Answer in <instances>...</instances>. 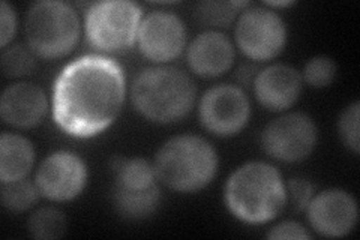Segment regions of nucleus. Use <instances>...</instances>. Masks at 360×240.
I'll list each match as a JSON object with an SVG mask.
<instances>
[{"label": "nucleus", "instance_id": "17", "mask_svg": "<svg viewBox=\"0 0 360 240\" xmlns=\"http://www.w3.org/2000/svg\"><path fill=\"white\" fill-rule=\"evenodd\" d=\"M161 203V189L153 187L146 191H127L112 188V204L120 218L128 221L148 220Z\"/></svg>", "mask_w": 360, "mask_h": 240}, {"label": "nucleus", "instance_id": "11", "mask_svg": "<svg viewBox=\"0 0 360 240\" xmlns=\"http://www.w3.org/2000/svg\"><path fill=\"white\" fill-rule=\"evenodd\" d=\"M87 165L71 151H58L39 164L35 184L41 196L50 201L65 203L77 198L87 184Z\"/></svg>", "mask_w": 360, "mask_h": 240}, {"label": "nucleus", "instance_id": "5", "mask_svg": "<svg viewBox=\"0 0 360 240\" xmlns=\"http://www.w3.org/2000/svg\"><path fill=\"white\" fill-rule=\"evenodd\" d=\"M25 32L27 45L38 57L60 59L80 41V17L72 5L62 0H41L29 8Z\"/></svg>", "mask_w": 360, "mask_h": 240}, {"label": "nucleus", "instance_id": "2", "mask_svg": "<svg viewBox=\"0 0 360 240\" xmlns=\"http://www.w3.org/2000/svg\"><path fill=\"white\" fill-rule=\"evenodd\" d=\"M224 201L231 215L242 222L266 224L285 209V182L272 164L246 163L236 168L225 182Z\"/></svg>", "mask_w": 360, "mask_h": 240}, {"label": "nucleus", "instance_id": "15", "mask_svg": "<svg viewBox=\"0 0 360 240\" xmlns=\"http://www.w3.org/2000/svg\"><path fill=\"white\" fill-rule=\"evenodd\" d=\"M234 59L233 42L218 30L202 32L188 45L186 61L191 71L202 78H217L229 72Z\"/></svg>", "mask_w": 360, "mask_h": 240}, {"label": "nucleus", "instance_id": "25", "mask_svg": "<svg viewBox=\"0 0 360 240\" xmlns=\"http://www.w3.org/2000/svg\"><path fill=\"white\" fill-rule=\"evenodd\" d=\"M287 200L290 198L291 208L296 212L307 210L311 198L315 194V187L305 177H292L287 184Z\"/></svg>", "mask_w": 360, "mask_h": 240}, {"label": "nucleus", "instance_id": "21", "mask_svg": "<svg viewBox=\"0 0 360 240\" xmlns=\"http://www.w3.org/2000/svg\"><path fill=\"white\" fill-rule=\"evenodd\" d=\"M250 6L248 2H201L195 6V17L210 27H227L236 20L243 9Z\"/></svg>", "mask_w": 360, "mask_h": 240}, {"label": "nucleus", "instance_id": "18", "mask_svg": "<svg viewBox=\"0 0 360 240\" xmlns=\"http://www.w3.org/2000/svg\"><path fill=\"white\" fill-rule=\"evenodd\" d=\"M110 167L116 176L115 187L127 191H146L156 187V171L152 163L144 158L115 156Z\"/></svg>", "mask_w": 360, "mask_h": 240}, {"label": "nucleus", "instance_id": "26", "mask_svg": "<svg viewBox=\"0 0 360 240\" xmlns=\"http://www.w3.org/2000/svg\"><path fill=\"white\" fill-rule=\"evenodd\" d=\"M17 32V13L5 0L0 2V47L6 49Z\"/></svg>", "mask_w": 360, "mask_h": 240}, {"label": "nucleus", "instance_id": "3", "mask_svg": "<svg viewBox=\"0 0 360 240\" xmlns=\"http://www.w3.org/2000/svg\"><path fill=\"white\" fill-rule=\"evenodd\" d=\"M131 99L134 108L144 119L160 125L177 123L193 111L197 86L180 68L149 66L134 77Z\"/></svg>", "mask_w": 360, "mask_h": 240}, {"label": "nucleus", "instance_id": "24", "mask_svg": "<svg viewBox=\"0 0 360 240\" xmlns=\"http://www.w3.org/2000/svg\"><path fill=\"white\" fill-rule=\"evenodd\" d=\"M359 119H360V102L354 101L353 104L344 108L338 122V134L342 144L354 155L360 152V137H359Z\"/></svg>", "mask_w": 360, "mask_h": 240}, {"label": "nucleus", "instance_id": "4", "mask_svg": "<svg viewBox=\"0 0 360 240\" xmlns=\"http://www.w3.org/2000/svg\"><path fill=\"white\" fill-rule=\"evenodd\" d=\"M218 153L200 135L182 134L168 139L156 152L153 167L158 180L172 191L194 194L215 179Z\"/></svg>", "mask_w": 360, "mask_h": 240}, {"label": "nucleus", "instance_id": "28", "mask_svg": "<svg viewBox=\"0 0 360 240\" xmlns=\"http://www.w3.org/2000/svg\"><path fill=\"white\" fill-rule=\"evenodd\" d=\"M291 5H295V2L285 0V2H266L264 6H267V8H284V6H291Z\"/></svg>", "mask_w": 360, "mask_h": 240}, {"label": "nucleus", "instance_id": "9", "mask_svg": "<svg viewBox=\"0 0 360 240\" xmlns=\"http://www.w3.org/2000/svg\"><path fill=\"white\" fill-rule=\"evenodd\" d=\"M198 118L201 127L213 135H238L251 118L250 98L234 84L213 86L200 99Z\"/></svg>", "mask_w": 360, "mask_h": 240}, {"label": "nucleus", "instance_id": "13", "mask_svg": "<svg viewBox=\"0 0 360 240\" xmlns=\"http://www.w3.org/2000/svg\"><path fill=\"white\" fill-rule=\"evenodd\" d=\"M252 87L262 107L269 111L283 113L295 106L300 98L303 80L295 66L274 63L255 75Z\"/></svg>", "mask_w": 360, "mask_h": 240}, {"label": "nucleus", "instance_id": "12", "mask_svg": "<svg viewBox=\"0 0 360 240\" xmlns=\"http://www.w3.org/2000/svg\"><path fill=\"white\" fill-rule=\"evenodd\" d=\"M308 221L312 230L323 237H345L359 220L357 201L348 191L329 188L314 194L308 208Z\"/></svg>", "mask_w": 360, "mask_h": 240}, {"label": "nucleus", "instance_id": "20", "mask_svg": "<svg viewBox=\"0 0 360 240\" xmlns=\"http://www.w3.org/2000/svg\"><path fill=\"white\" fill-rule=\"evenodd\" d=\"M39 196L41 192L35 182H30L27 179L6 182V184H2V191H0L2 206L14 213L32 209L38 203Z\"/></svg>", "mask_w": 360, "mask_h": 240}, {"label": "nucleus", "instance_id": "23", "mask_svg": "<svg viewBox=\"0 0 360 240\" xmlns=\"http://www.w3.org/2000/svg\"><path fill=\"white\" fill-rule=\"evenodd\" d=\"M338 72L335 61L329 56H314L303 68L302 80L315 89H324L333 83Z\"/></svg>", "mask_w": 360, "mask_h": 240}, {"label": "nucleus", "instance_id": "22", "mask_svg": "<svg viewBox=\"0 0 360 240\" xmlns=\"http://www.w3.org/2000/svg\"><path fill=\"white\" fill-rule=\"evenodd\" d=\"M37 57L38 56L32 51L29 45L15 44L13 47L4 49L2 57H0L2 72L8 78H21L32 75L38 68Z\"/></svg>", "mask_w": 360, "mask_h": 240}, {"label": "nucleus", "instance_id": "6", "mask_svg": "<svg viewBox=\"0 0 360 240\" xmlns=\"http://www.w3.org/2000/svg\"><path fill=\"white\" fill-rule=\"evenodd\" d=\"M143 20L141 8L129 0H104L90 4L86 9V38L92 49L117 54L137 44Z\"/></svg>", "mask_w": 360, "mask_h": 240}, {"label": "nucleus", "instance_id": "27", "mask_svg": "<svg viewBox=\"0 0 360 240\" xmlns=\"http://www.w3.org/2000/svg\"><path fill=\"white\" fill-rule=\"evenodd\" d=\"M267 239H311L312 234L308 232V228L303 227L296 221H283L270 228V232L266 234Z\"/></svg>", "mask_w": 360, "mask_h": 240}, {"label": "nucleus", "instance_id": "16", "mask_svg": "<svg viewBox=\"0 0 360 240\" xmlns=\"http://www.w3.org/2000/svg\"><path fill=\"white\" fill-rule=\"evenodd\" d=\"M35 164V147L25 135L4 132L0 137V180L26 179Z\"/></svg>", "mask_w": 360, "mask_h": 240}, {"label": "nucleus", "instance_id": "19", "mask_svg": "<svg viewBox=\"0 0 360 240\" xmlns=\"http://www.w3.org/2000/svg\"><path fill=\"white\" fill-rule=\"evenodd\" d=\"M27 230L33 239L53 240L65 236L68 230L66 216L56 208H41L30 215Z\"/></svg>", "mask_w": 360, "mask_h": 240}, {"label": "nucleus", "instance_id": "7", "mask_svg": "<svg viewBox=\"0 0 360 240\" xmlns=\"http://www.w3.org/2000/svg\"><path fill=\"white\" fill-rule=\"evenodd\" d=\"M236 44L248 59H275L287 44V26L276 11L267 6H248L236 23Z\"/></svg>", "mask_w": 360, "mask_h": 240}, {"label": "nucleus", "instance_id": "8", "mask_svg": "<svg viewBox=\"0 0 360 240\" xmlns=\"http://www.w3.org/2000/svg\"><path fill=\"white\" fill-rule=\"evenodd\" d=\"M319 143V128L305 113L292 111L269 122L262 132V149L281 163H302Z\"/></svg>", "mask_w": 360, "mask_h": 240}, {"label": "nucleus", "instance_id": "14", "mask_svg": "<svg viewBox=\"0 0 360 240\" xmlns=\"http://www.w3.org/2000/svg\"><path fill=\"white\" fill-rule=\"evenodd\" d=\"M47 95L35 83L18 82L8 86L0 98V116L9 127L30 130L47 116Z\"/></svg>", "mask_w": 360, "mask_h": 240}, {"label": "nucleus", "instance_id": "10", "mask_svg": "<svg viewBox=\"0 0 360 240\" xmlns=\"http://www.w3.org/2000/svg\"><path fill=\"white\" fill-rule=\"evenodd\" d=\"M186 38V26L182 18L170 11L156 9L143 17L137 45L146 59L156 65H167L184 53Z\"/></svg>", "mask_w": 360, "mask_h": 240}, {"label": "nucleus", "instance_id": "1", "mask_svg": "<svg viewBox=\"0 0 360 240\" xmlns=\"http://www.w3.org/2000/svg\"><path fill=\"white\" fill-rule=\"evenodd\" d=\"M127 98L123 68L111 57L86 54L68 63L53 89V119L68 135L90 139L116 122Z\"/></svg>", "mask_w": 360, "mask_h": 240}]
</instances>
